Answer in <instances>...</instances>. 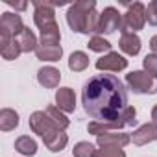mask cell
I'll use <instances>...</instances> for the list:
<instances>
[{
  "mask_svg": "<svg viewBox=\"0 0 157 157\" xmlns=\"http://www.w3.org/2000/svg\"><path fill=\"white\" fill-rule=\"evenodd\" d=\"M35 56L37 59L41 61H59L61 56H63V48L57 44V46H46V44H39L37 50H35Z\"/></svg>",
  "mask_w": 157,
  "mask_h": 157,
  "instance_id": "obj_17",
  "label": "cell"
},
{
  "mask_svg": "<svg viewBox=\"0 0 157 157\" xmlns=\"http://www.w3.org/2000/svg\"><path fill=\"white\" fill-rule=\"evenodd\" d=\"M131 140H133V144H137V146H144V144H148V142L157 140V124H155V122H148V124L140 126L139 129L133 131Z\"/></svg>",
  "mask_w": 157,
  "mask_h": 157,
  "instance_id": "obj_11",
  "label": "cell"
},
{
  "mask_svg": "<svg viewBox=\"0 0 157 157\" xmlns=\"http://www.w3.org/2000/svg\"><path fill=\"white\" fill-rule=\"evenodd\" d=\"M0 54H2V57H4V59H8V61H13V59H17V57L22 54L19 41H17V39H11L10 43L2 44V46H0Z\"/></svg>",
  "mask_w": 157,
  "mask_h": 157,
  "instance_id": "obj_24",
  "label": "cell"
},
{
  "mask_svg": "<svg viewBox=\"0 0 157 157\" xmlns=\"http://www.w3.org/2000/svg\"><path fill=\"white\" fill-rule=\"evenodd\" d=\"M137 111H135V107L133 105H129L128 109H126V113H124V120H126V124L128 126H133L135 122H137Z\"/></svg>",
  "mask_w": 157,
  "mask_h": 157,
  "instance_id": "obj_30",
  "label": "cell"
},
{
  "mask_svg": "<svg viewBox=\"0 0 157 157\" xmlns=\"http://www.w3.org/2000/svg\"><path fill=\"white\" fill-rule=\"evenodd\" d=\"M89 67V56L85 52H72L70 57H68V68L74 70V72H82Z\"/></svg>",
  "mask_w": 157,
  "mask_h": 157,
  "instance_id": "obj_20",
  "label": "cell"
},
{
  "mask_svg": "<svg viewBox=\"0 0 157 157\" xmlns=\"http://www.w3.org/2000/svg\"><path fill=\"white\" fill-rule=\"evenodd\" d=\"M82 104L85 113L96 122H126L128 93L124 83L115 74H96L83 85ZM128 126V124H126Z\"/></svg>",
  "mask_w": 157,
  "mask_h": 157,
  "instance_id": "obj_1",
  "label": "cell"
},
{
  "mask_svg": "<svg viewBox=\"0 0 157 157\" xmlns=\"http://www.w3.org/2000/svg\"><path fill=\"white\" fill-rule=\"evenodd\" d=\"M33 22L39 30L50 26V24H56V11H54V4L50 2H41V0H33Z\"/></svg>",
  "mask_w": 157,
  "mask_h": 157,
  "instance_id": "obj_5",
  "label": "cell"
},
{
  "mask_svg": "<svg viewBox=\"0 0 157 157\" xmlns=\"http://www.w3.org/2000/svg\"><path fill=\"white\" fill-rule=\"evenodd\" d=\"M72 153H74V157H94V153H96V148H94L91 142H87V140H82V142H78V144L74 146Z\"/></svg>",
  "mask_w": 157,
  "mask_h": 157,
  "instance_id": "obj_26",
  "label": "cell"
},
{
  "mask_svg": "<svg viewBox=\"0 0 157 157\" xmlns=\"http://www.w3.org/2000/svg\"><path fill=\"white\" fill-rule=\"evenodd\" d=\"M17 41H19V44H21V50L22 52H35L37 50V46H39V43H37V37H35V33L30 30V28H24L22 30V33L17 37Z\"/></svg>",
  "mask_w": 157,
  "mask_h": 157,
  "instance_id": "obj_19",
  "label": "cell"
},
{
  "mask_svg": "<svg viewBox=\"0 0 157 157\" xmlns=\"http://www.w3.org/2000/svg\"><path fill=\"white\" fill-rule=\"evenodd\" d=\"M61 80V72L56 67H43L37 72V82L46 89H56Z\"/></svg>",
  "mask_w": 157,
  "mask_h": 157,
  "instance_id": "obj_12",
  "label": "cell"
},
{
  "mask_svg": "<svg viewBox=\"0 0 157 157\" xmlns=\"http://www.w3.org/2000/svg\"><path fill=\"white\" fill-rule=\"evenodd\" d=\"M146 21L151 26H157V0H151L146 8Z\"/></svg>",
  "mask_w": 157,
  "mask_h": 157,
  "instance_id": "obj_29",
  "label": "cell"
},
{
  "mask_svg": "<svg viewBox=\"0 0 157 157\" xmlns=\"http://www.w3.org/2000/svg\"><path fill=\"white\" fill-rule=\"evenodd\" d=\"M120 50L128 56H137L140 52V37L137 33H122L120 35V43H118Z\"/></svg>",
  "mask_w": 157,
  "mask_h": 157,
  "instance_id": "obj_14",
  "label": "cell"
},
{
  "mask_svg": "<svg viewBox=\"0 0 157 157\" xmlns=\"http://www.w3.org/2000/svg\"><path fill=\"white\" fill-rule=\"evenodd\" d=\"M6 4L11 6V8H15V10H19V11H24V10L28 8L26 2H11V0H6Z\"/></svg>",
  "mask_w": 157,
  "mask_h": 157,
  "instance_id": "obj_31",
  "label": "cell"
},
{
  "mask_svg": "<svg viewBox=\"0 0 157 157\" xmlns=\"http://www.w3.org/2000/svg\"><path fill=\"white\" fill-rule=\"evenodd\" d=\"M94 157H126V151L122 148H100Z\"/></svg>",
  "mask_w": 157,
  "mask_h": 157,
  "instance_id": "obj_28",
  "label": "cell"
},
{
  "mask_svg": "<svg viewBox=\"0 0 157 157\" xmlns=\"http://www.w3.org/2000/svg\"><path fill=\"white\" fill-rule=\"evenodd\" d=\"M24 28L26 26L22 24L21 15L10 13V11L8 13H2V19H0V35H8L11 39H17L22 33Z\"/></svg>",
  "mask_w": 157,
  "mask_h": 157,
  "instance_id": "obj_6",
  "label": "cell"
},
{
  "mask_svg": "<svg viewBox=\"0 0 157 157\" xmlns=\"http://www.w3.org/2000/svg\"><path fill=\"white\" fill-rule=\"evenodd\" d=\"M61 41V32H59V24H50L46 28L41 30V43L39 44H46V46H57Z\"/></svg>",
  "mask_w": 157,
  "mask_h": 157,
  "instance_id": "obj_16",
  "label": "cell"
},
{
  "mask_svg": "<svg viewBox=\"0 0 157 157\" xmlns=\"http://www.w3.org/2000/svg\"><path fill=\"white\" fill-rule=\"evenodd\" d=\"M128 67V59L124 56H120L118 52H109L104 57H100L96 61V68L98 70H111V72H118L124 70Z\"/></svg>",
  "mask_w": 157,
  "mask_h": 157,
  "instance_id": "obj_9",
  "label": "cell"
},
{
  "mask_svg": "<svg viewBox=\"0 0 157 157\" xmlns=\"http://www.w3.org/2000/svg\"><path fill=\"white\" fill-rule=\"evenodd\" d=\"M151 118H153V122L157 124V104L153 105V109H151Z\"/></svg>",
  "mask_w": 157,
  "mask_h": 157,
  "instance_id": "obj_33",
  "label": "cell"
},
{
  "mask_svg": "<svg viewBox=\"0 0 157 157\" xmlns=\"http://www.w3.org/2000/svg\"><path fill=\"white\" fill-rule=\"evenodd\" d=\"M96 142L100 148H124L131 142V137L128 133H102L96 137Z\"/></svg>",
  "mask_w": 157,
  "mask_h": 157,
  "instance_id": "obj_10",
  "label": "cell"
},
{
  "mask_svg": "<svg viewBox=\"0 0 157 157\" xmlns=\"http://www.w3.org/2000/svg\"><path fill=\"white\" fill-rule=\"evenodd\" d=\"M43 140H44V146L50 151H61V150H65V146L68 142V137H67V133L63 129H56L50 135H46Z\"/></svg>",
  "mask_w": 157,
  "mask_h": 157,
  "instance_id": "obj_15",
  "label": "cell"
},
{
  "mask_svg": "<svg viewBox=\"0 0 157 157\" xmlns=\"http://www.w3.org/2000/svg\"><path fill=\"white\" fill-rule=\"evenodd\" d=\"M46 115H48L50 120H52L59 129H63V131L70 126V120H68V118L63 115V111H61L59 107H56V105H48V107H46Z\"/></svg>",
  "mask_w": 157,
  "mask_h": 157,
  "instance_id": "obj_22",
  "label": "cell"
},
{
  "mask_svg": "<svg viewBox=\"0 0 157 157\" xmlns=\"http://www.w3.org/2000/svg\"><path fill=\"white\" fill-rule=\"evenodd\" d=\"M142 67H144V70H146L148 74H151V76L157 78V56H155V54H148V56L142 59Z\"/></svg>",
  "mask_w": 157,
  "mask_h": 157,
  "instance_id": "obj_27",
  "label": "cell"
},
{
  "mask_svg": "<svg viewBox=\"0 0 157 157\" xmlns=\"http://www.w3.org/2000/svg\"><path fill=\"white\" fill-rule=\"evenodd\" d=\"M30 129L33 131V133H37L39 137H46V135H50L52 131H56V129H59L52 120H50V117L46 115V111H35V113H32V117H30Z\"/></svg>",
  "mask_w": 157,
  "mask_h": 157,
  "instance_id": "obj_7",
  "label": "cell"
},
{
  "mask_svg": "<svg viewBox=\"0 0 157 157\" xmlns=\"http://www.w3.org/2000/svg\"><path fill=\"white\" fill-rule=\"evenodd\" d=\"M67 22L72 32L78 33H100V13L94 0L74 2L67 11Z\"/></svg>",
  "mask_w": 157,
  "mask_h": 157,
  "instance_id": "obj_2",
  "label": "cell"
},
{
  "mask_svg": "<svg viewBox=\"0 0 157 157\" xmlns=\"http://www.w3.org/2000/svg\"><path fill=\"white\" fill-rule=\"evenodd\" d=\"M19 126V115L17 111L10 109V107H4L0 111V129L2 131H11Z\"/></svg>",
  "mask_w": 157,
  "mask_h": 157,
  "instance_id": "obj_18",
  "label": "cell"
},
{
  "mask_svg": "<svg viewBox=\"0 0 157 157\" xmlns=\"http://www.w3.org/2000/svg\"><path fill=\"white\" fill-rule=\"evenodd\" d=\"M15 150L22 155H35L37 153V142L30 139L28 135H22L15 140Z\"/></svg>",
  "mask_w": 157,
  "mask_h": 157,
  "instance_id": "obj_21",
  "label": "cell"
},
{
  "mask_svg": "<svg viewBox=\"0 0 157 157\" xmlns=\"http://www.w3.org/2000/svg\"><path fill=\"white\" fill-rule=\"evenodd\" d=\"M56 104L61 111L65 113H72L76 109V94L70 87H61L56 93Z\"/></svg>",
  "mask_w": 157,
  "mask_h": 157,
  "instance_id": "obj_13",
  "label": "cell"
},
{
  "mask_svg": "<svg viewBox=\"0 0 157 157\" xmlns=\"http://www.w3.org/2000/svg\"><path fill=\"white\" fill-rule=\"evenodd\" d=\"M146 24V6L142 2L128 4V11L122 15V33H135Z\"/></svg>",
  "mask_w": 157,
  "mask_h": 157,
  "instance_id": "obj_4",
  "label": "cell"
},
{
  "mask_svg": "<svg viewBox=\"0 0 157 157\" xmlns=\"http://www.w3.org/2000/svg\"><path fill=\"white\" fill-rule=\"evenodd\" d=\"M126 126V122H113V124H105V122H96V120H93L89 126H87V129H89V133H93V135H102V133H107L109 129H122Z\"/></svg>",
  "mask_w": 157,
  "mask_h": 157,
  "instance_id": "obj_23",
  "label": "cell"
},
{
  "mask_svg": "<svg viewBox=\"0 0 157 157\" xmlns=\"http://www.w3.org/2000/svg\"><path fill=\"white\" fill-rule=\"evenodd\" d=\"M126 83L135 94H155L157 93V78L146 70H135L126 76Z\"/></svg>",
  "mask_w": 157,
  "mask_h": 157,
  "instance_id": "obj_3",
  "label": "cell"
},
{
  "mask_svg": "<svg viewBox=\"0 0 157 157\" xmlns=\"http://www.w3.org/2000/svg\"><path fill=\"white\" fill-rule=\"evenodd\" d=\"M87 46H89V50H93V52H107V54L111 52V43H109L107 39L100 37V35L91 37L89 43H87Z\"/></svg>",
  "mask_w": 157,
  "mask_h": 157,
  "instance_id": "obj_25",
  "label": "cell"
},
{
  "mask_svg": "<svg viewBox=\"0 0 157 157\" xmlns=\"http://www.w3.org/2000/svg\"><path fill=\"white\" fill-rule=\"evenodd\" d=\"M150 48H151V52L157 56V35H153V37L150 39Z\"/></svg>",
  "mask_w": 157,
  "mask_h": 157,
  "instance_id": "obj_32",
  "label": "cell"
},
{
  "mask_svg": "<svg viewBox=\"0 0 157 157\" xmlns=\"http://www.w3.org/2000/svg\"><path fill=\"white\" fill-rule=\"evenodd\" d=\"M117 30H122V15L109 6L100 13V33H115Z\"/></svg>",
  "mask_w": 157,
  "mask_h": 157,
  "instance_id": "obj_8",
  "label": "cell"
}]
</instances>
